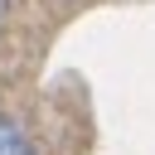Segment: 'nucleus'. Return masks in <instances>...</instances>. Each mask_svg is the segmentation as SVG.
<instances>
[{
    "label": "nucleus",
    "mask_w": 155,
    "mask_h": 155,
    "mask_svg": "<svg viewBox=\"0 0 155 155\" xmlns=\"http://www.w3.org/2000/svg\"><path fill=\"white\" fill-rule=\"evenodd\" d=\"M0 155H29V145H24V136L0 116Z\"/></svg>",
    "instance_id": "1"
},
{
    "label": "nucleus",
    "mask_w": 155,
    "mask_h": 155,
    "mask_svg": "<svg viewBox=\"0 0 155 155\" xmlns=\"http://www.w3.org/2000/svg\"><path fill=\"white\" fill-rule=\"evenodd\" d=\"M5 10H10V0H0V24H5Z\"/></svg>",
    "instance_id": "2"
}]
</instances>
